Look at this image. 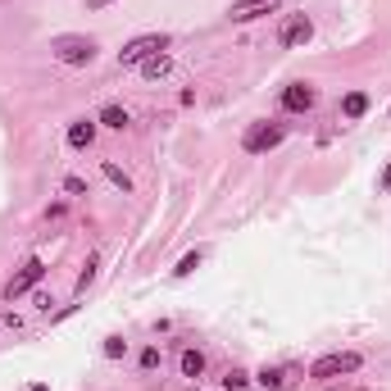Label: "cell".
I'll return each mask as SVG.
<instances>
[{
    "label": "cell",
    "instance_id": "cell-1",
    "mask_svg": "<svg viewBox=\"0 0 391 391\" xmlns=\"http://www.w3.org/2000/svg\"><path fill=\"white\" fill-rule=\"evenodd\" d=\"M168 32H146V36H132V41L118 51V68H137V64H146L151 55H160V51H168Z\"/></svg>",
    "mask_w": 391,
    "mask_h": 391
},
{
    "label": "cell",
    "instance_id": "cell-2",
    "mask_svg": "<svg viewBox=\"0 0 391 391\" xmlns=\"http://www.w3.org/2000/svg\"><path fill=\"white\" fill-rule=\"evenodd\" d=\"M51 51H55L59 64L82 68V64H91V59H96V41H91V36H55Z\"/></svg>",
    "mask_w": 391,
    "mask_h": 391
},
{
    "label": "cell",
    "instance_id": "cell-3",
    "mask_svg": "<svg viewBox=\"0 0 391 391\" xmlns=\"http://www.w3.org/2000/svg\"><path fill=\"white\" fill-rule=\"evenodd\" d=\"M364 364V355H355V350H337V355H323V360H314L310 364V377H341V373H355Z\"/></svg>",
    "mask_w": 391,
    "mask_h": 391
},
{
    "label": "cell",
    "instance_id": "cell-4",
    "mask_svg": "<svg viewBox=\"0 0 391 391\" xmlns=\"http://www.w3.org/2000/svg\"><path fill=\"white\" fill-rule=\"evenodd\" d=\"M278 141H283V128H278V123H250L246 137H241V151H246V155H264V151H273Z\"/></svg>",
    "mask_w": 391,
    "mask_h": 391
},
{
    "label": "cell",
    "instance_id": "cell-5",
    "mask_svg": "<svg viewBox=\"0 0 391 391\" xmlns=\"http://www.w3.org/2000/svg\"><path fill=\"white\" fill-rule=\"evenodd\" d=\"M41 273H46V264H41V260H36V255H32V260L19 268V278H14V283L5 287V296H9V300H19L23 291H32L36 283H41Z\"/></svg>",
    "mask_w": 391,
    "mask_h": 391
},
{
    "label": "cell",
    "instance_id": "cell-6",
    "mask_svg": "<svg viewBox=\"0 0 391 391\" xmlns=\"http://www.w3.org/2000/svg\"><path fill=\"white\" fill-rule=\"evenodd\" d=\"M314 101H319V91H314L310 82H291V87L283 91V109H291V114H305V109H314Z\"/></svg>",
    "mask_w": 391,
    "mask_h": 391
},
{
    "label": "cell",
    "instance_id": "cell-7",
    "mask_svg": "<svg viewBox=\"0 0 391 391\" xmlns=\"http://www.w3.org/2000/svg\"><path fill=\"white\" fill-rule=\"evenodd\" d=\"M310 36H314L310 14H291V19L283 23V32H278V41H283V46H305Z\"/></svg>",
    "mask_w": 391,
    "mask_h": 391
},
{
    "label": "cell",
    "instance_id": "cell-8",
    "mask_svg": "<svg viewBox=\"0 0 391 391\" xmlns=\"http://www.w3.org/2000/svg\"><path fill=\"white\" fill-rule=\"evenodd\" d=\"M278 0H246V5H232V23H250V19H264L273 14Z\"/></svg>",
    "mask_w": 391,
    "mask_h": 391
},
{
    "label": "cell",
    "instance_id": "cell-9",
    "mask_svg": "<svg viewBox=\"0 0 391 391\" xmlns=\"http://www.w3.org/2000/svg\"><path fill=\"white\" fill-rule=\"evenodd\" d=\"M64 141L73 146V151H87V146L96 141V123H91V118H78V123H68Z\"/></svg>",
    "mask_w": 391,
    "mask_h": 391
},
{
    "label": "cell",
    "instance_id": "cell-10",
    "mask_svg": "<svg viewBox=\"0 0 391 391\" xmlns=\"http://www.w3.org/2000/svg\"><path fill=\"white\" fill-rule=\"evenodd\" d=\"M178 369H182V377H200V373H205V355H200L196 346H187V350L178 355Z\"/></svg>",
    "mask_w": 391,
    "mask_h": 391
},
{
    "label": "cell",
    "instance_id": "cell-11",
    "mask_svg": "<svg viewBox=\"0 0 391 391\" xmlns=\"http://www.w3.org/2000/svg\"><path fill=\"white\" fill-rule=\"evenodd\" d=\"M96 123H105V128H114V132H123V128L132 123V114H128V109H123V105H105V109H101V118H96Z\"/></svg>",
    "mask_w": 391,
    "mask_h": 391
},
{
    "label": "cell",
    "instance_id": "cell-12",
    "mask_svg": "<svg viewBox=\"0 0 391 391\" xmlns=\"http://www.w3.org/2000/svg\"><path fill=\"white\" fill-rule=\"evenodd\" d=\"M341 114H346V118H364V114H369V96H364V91H350L346 101H341Z\"/></svg>",
    "mask_w": 391,
    "mask_h": 391
},
{
    "label": "cell",
    "instance_id": "cell-13",
    "mask_svg": "<svg viewBox=\"0 0 391 391\" xmlns=\"http://www.w3.org/2000/svg\"><path fill=\"white\" fill-rule=\"evenodd\" d=\"M168 68H173V59H168L164 51H160V55H151V59H146V64H141V73H146V78H151V82H155V78H164Z\"/></svg>",
    "mask_w": 391,
    "mask_h": 391
},
{
    "label": "cell",
    "instance_id": "cell-14",
    "mask_svg": "<svg viewBox=\"0 0 391 391\" xmlns=\"http://www.w3.org/2000/svg\"><path fill=\"white\" fill-rule=\"evenodd\" d=\"M101 173H105L109 182H114V187H118V191H123V196L132 191V178H128V173H123V168H118L114 160H105V164H101Z\"/></svg>",
    "mask_w": 391,
    "mask_h": 391
},
{
    "label": "cell",
    "instance_id": "cell-15",
    "mask_svg": "<svg viewBox=\"0 0 391 391\" xmlns=\"http://www.w3.org/2000/svg\"><path fill=\"white\" fill-rule=\"evenodd\" d=\"M200 260H205V250H191V255H182V260H178V268H173V278H191L196 268H200Z\"/></svg>",
    "mask_w": 391,
    "mask_h": 391
},
{
    "label": "cell",
    "instance_id": "cell-16",
    "mask_svg": "<svg viewBox=\"0 0 391 391\" xmlns=\"http://www.w3.org/2000/svg\"><path fill=\"white\" fill-rule=\"evenodd\" d=\"M260 387H268V391L287 387V369H260Z\"/></svg>",
    "mask_w": 391,
    "mask_h": 391
},
{
    "label": "cell",
    "instance_id": "cell-17",
    "mask_svg": "<svg viewBox=\"0 0 391 391\" xmlns=\"http://www.w3.org/2000/svg\"><path fill=\"white\" fill-rule=\"evenodd\" d=\"M96 264H101V260H96V255H87V264H82V273H78V291H87V287L96 283Z\"/></svg>",
    "mask_w": 391,
    "mask_h": 391
},
{
    "label": "cell",
    "instance_id": "cell-18",
    "mask_svg": "<svg viewBox=\"0 0 391 391\" xmlns=\"http://www.w3.org/2000/svg\"><path fill=\"white\" fill-rule=\"evenodd\" d=\"M118 355H128V341L123 337H109L105 341V360H118Z\"/></svg>",
    "mask_w": 391,
    "mask_h": 391
},
{
    "label": "cell",
    "instance_id": "cell-19",
    "mask_svg": "<svg viewBox=\"0 0 391 391\" xmlns=\"http://www.w3.org/2000/svg\"><path fill=\"white\" fill-rule=\"evenodd\" d=\"M246 382H250V377L241 373V369H232V373L223 377V387H228V391H241V387H246Z\"/></svg>",
    "mask_w": 391,
    "mask_h": 391
},
{
    "label": "cell",
    "instance_id": "cell-20",
    "mask_svg": "<svg viewBox=\"0 0 391 391\" xmlns=\"http://www.w3.org/2000/svg\"><path fill=\"white\" fill-rule=\"evenodd\" d=\"M141 369H160V350H155V346L141 350Z\"/></svg>",
    "mask_w": 391,
    "mask_h": 391
},
{
    "label": "cell",
    "instance_id": "cell-21",
    "mask_svg": "<svg viewBox=\"0 0 391 391\" xmlns=\"http://www.w3.org/2000/svg\"><path fill=\"white\" fill-rule=\"evenodd\" d=\"M64 191L68 196H87V182H82V178H64Z\"/></svg>",
    "mask_w": 391,
    "mask_h": 391
},
{
    "label": "cell",
    "instance_id": "cell-22",
    "mask_svg": "<svg viewBox=\"0 0 391 391\" xmlns=\"http://www.w3.org/2000/svg\"><path fill=\"white\" fill-rule=\"evenodd\" d=\"M382 191H391V164H387V173H382V182H377Z\"/></svg>",
    "mask_w": 391,
    "mask_h": 391
},
{
    "label": "cell",
    "instance_id": "cell-23",
    "mask_svg": "<svg viewBox=\"0 0 391 391\" xmlns=\"http://www.w3.org/2000/svg\"><path fill=\"white\" fill-rule=\"evenodd\" d=\"M105 5H114V0H87V9H105Z\"/></svg>",
    "mask_w": 391,
    "mask_h": 391
},
{
    "label": "cell",
    "instance_id": "cell-24",
    "mask_svg": "<svg viewBox=\"0 0 391 391\" xmlns=\"http://www.w3.org/2000/svg\"><path fill=\"white\" fill-rule=\"evenodd\" d=\"M32 391H51V387H32Z\"/></svg>",
    "mask_w": 391,
    "mask_h": 391
},
{
    "label": "cell",
    "instance_id": "cell-25",
    "mask_svg": "<svg viewBox=\"0 0 391 391\" xmlns=\"http://www.w3.org/2000/svg\"><path fill=\"white\" fill-rule=\"evenodd\" d=\"M237 5H246V0H237Z\"/></svg>",
    "mask_w": 391,
    "mask_h": 391
},
{
    "label": "cell",
    "instance_id": "cell-26",
    "mask_svg": "<svg viewBox=\"0 0 391 391\" xmlns=\"http://www.w3.org/2000/svg\"><path fill=\"white\" fill-rule=\"evenodd\" d=\"M191 391H196V387H191Z\"/></svg>",
    "mask_w": 391,
    "mask_h": 391
}]
</instances>
